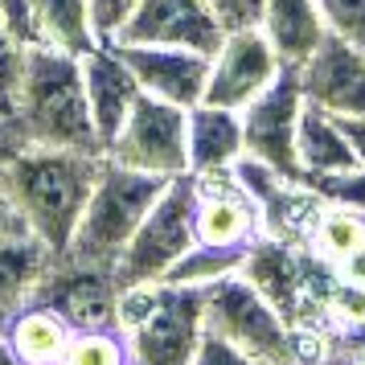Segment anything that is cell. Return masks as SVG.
I'll use <instances>...</instances> for the list:
<instances>
[{
    "label": "cell",
    "instance_id": "e0dca14e",
    "mask_svg": "<svg viewBox=\"0 0 365 365\" xmlns=\"http://www.w3.org/2000/svg\"><path fill=\"white\" fill-rule=\"evenodd\" d=\"M189 173L193 177H217V173H234V165L247 156L242 152V119L230 107H214V103H197L189 107Z\"/></svg>",
    "mask_w": 365,
    "mask_h": 365
},
{
    "label": "cell",
    "instance_id": "f35d334b",
    "mask_svg": "<svg viewBox=\"0 0 365 365\" xmlns=\"http://www.w3.org/2000/svg\"><path fill=\"white\" fill-rule=\"evenodd\" d=\"M345 365H365V353H357V349H345Z\"/></svg>",
    "mask_w": 365,
    "mask_h": 365
},
{
    "label": "cell",
    "instance_id": "2e32d148",
    "mask_svg": "<svg viewBox=\"0 0 365 365\" xmlns=\"http://www.w3.org/2000/svg\"><path fill=\"white\" fill-rule=\"evenodd\" d=\"M83 66V86H86V107L95 119L99 144L107 152V144L115 140V132L123 128V119L132 111V103L140 99V83L128 70V62L119 58L115 46H95L78 58Z\"/></svg>",
    "mask_w": 365,
    "mask_h": 365
},
{
    "label": "cell",
    "instance_id": "d590c367",
    "mask_svg": "<svg viewBox=\"0 0 365 365\" xmlns=\"http://www.w3.org/2000/svg\"><path fill=\"white\" fill-rule=\"evenodd\" d=\"M341 128L349 135V148L357 156V165H365V119H341Z\"/></svg>",
    "mask_w": 365,
    "mask_h": 365
},
{
    "label": "cell",
    "instance_id": "277c9868",
    "mask_svg": "<svg viewBox=\"0 0 365 365\" xmlns=\"http://www.w3.org/2000/svg\"><path fill=\"white\" fill-rule=\"evenodd\" d=\"M201 296H205V329L217 332L222 341L242 349L259 365H304L299 329H292L267 304L263 292L242 271L201 287Z\"/></svg>",
    "mask_w": 365,
    "mask_h": 365
},
{
    "label": "cell",
    "instance_id": "7402d4cb",
    "mask_svg": "<svg viewBox=\"0 0 365 365\" xmlns=\"http://www.w3.org/2000/svg\"><path fill=\"white\" fill-rule=\"evenodd\" d=\"M41 25V41L53 50H66L74 58H83L86 50H95L99 41L91 34V21H86V4L83 0H29Z\"/></svg>",
    "mask_w": 365,
    "mask_h": 365
},
{
    "label": "cell",
    "instance_id": "1f68e13d",
    "mask_svg": "<svg viewBox=\"0 0 365 365\" xmlns=\"http://www.w3.org/2000/svg\"><path fill=\"white\" fill-rule=\"evenodd\" d=\"M210 9H214L217 25L234 34V29H259L263 25V9L267 0H205Z\"/></svg>",
    "mask_w": 365,
    "mask_h": 365
},
{
    "label": "cell",
    "instance_id": "9c48e42d",
    "mask_svg": "<svg viewBox=\"0 0 365 365\" xmlns=\"http://www.w3.org/2000/svg\"><path fill=\"white\" fill-rule=\"evenodd\" d=\"M279 74H283V62H279V53L271 50V41L263 37V29H234L210 53V74H205L201 103L242 111Z\"/></svg>",
    "mask_w": 365,
    "mask_h": 365
},
{
    "label": "cell",
    "instance_id": "8d00e7d4",
    "mask_svg": "<svg viewBox=\"0 0 365 365\" xmlns=\"http://www.w3.org/2000/svg\"><path fill=\"white\" fill-rule=\"evenodd\" d=\"M21 222L17 214H13V201H9V193H4V185H0V234H9V230H17Z\"/></svg>",
    "mask_w": 365,
    "mask_h": 365
},
{
    "label": "cell",
    "instance_id": "44dd1931",
    "mask_svg": "<svg viewBox=\"0 0 365 365\" xmlns=\"http://www.w3.org/2000/svg\"><path fill=\"white\" fill-rule=\"evenodd\" d=\"M296 156H299V177H324V173L357 168V156L349 148L341 119L329 115V111H316V107H304V115H299Z\"/></svg>",
    "mask_w": 365,
    "mask_h": 365
},
{
    "label": "cell",
    "instance_id": "83f0119b",
    "mask_svg": "<svg viewBox=\"0 0 365 365\" xmlns=\"http://www.w3.org/2000/svg\"><path fill=\"white\" fill-rule=\"evenodd\" d=\"M86 4V21H91V34L99 46H115L128 21L135 17V4L140 0H83Z\"/></svg>",
    "mask_w": 365,
    "mask_h": 365
},
{
    "label": "cell",
    "instance_id": "ffe728a7",
    "mask_svg": "<svg viewBox=\"0 0 365 365\" xmlns=\"http://www.w3.org/2000/svg\"><path fill=\"white\" fill-rule=\"evenodd\" d=\"M70 324L58 312L41 308V304H25L0 324V336L17 353L21 365H58L70 345Z\"/></svg>",
    "mask_w": 365,
    "mask_h": 365
},
{
    "label": "cell",
    "instance_id": "836d02e7",
    "mask_svg": "<svg viewBox=\"0 0 365 365\" xmlns=\"http://www.w3.org/2000/svg\"><path fill=\"white\" fill-rule=\"evenodd\" d=\"M25 144H29V140L21 135L17 119L0 111V173H4V165H9V160H13V156H17L21 148H25Z\"/></svg>",
    "mask_w": 365,
    "mask_h": 365
},
{
    "label": "cell",
    "instance_id": "5bb4252c",
    "mask_svg": "<svg viewBox=\"0 0 365 365\" xmlns=\"http://www.w3.org/2000/svg\"><path fill=\"white\" fill-rule=\"evenodd\" d=\"M115 50L135 74L144 95L177 103V107H197L201 103L205 74H210V53L177 50V46H135V41H119Z\"/></svg>",
    "mask_w": 365,
    "mask_h": 365
},
{
    "label": "cell",
    "instance_id": "d6a6232c",
    "mask_svg": "<svg viewBox=\"0 0 365 365\" xmlns=\"http://www.w3.org/2000/svg\"><path fill=\"white\" fill-rule=\"evenodd\" d=\"M193 365H259V361H255V357H247L242 349H234L230 341H222L217 332L205 329V336H201Z\"/></svg>",
    "mask_w": 365,
    "mask_h": 365
},
{
    "label": "cell",
    "instance_id": "ab89813d",
    "mask_svg": "<svg viewBox=\"0 0 365 365\" xmlns=\"http://www.w3.org/2000/svg\"><path fill=\"white\" fill-rule=\"evenodd\" d=\"M0 111H4V115H13V111H9V107H4V103H0Z\"/></svg>",
    "mask_w": 365,
    "mask_h": 365
},
{
    "label": "cell",
    "instance_id": "484cf974",
    "mask_svg": "<svg viewBox=\"0 0 365 365\" xmlns=\"http://www.w3.org/2000/svg\"><path fill=\"white\" fill-rule=\"evenodd\" d=\"M324 205H345L353 214H365V165L345 173H324V177H299Z\"/></svg>",
    "mask_w": 365,
    "mask_h": 365
},
{
    "label": "cell",
    "instance_id": "7a4b0ae2",
    "mask_svg": "<svg viewBox=\"0 0 365 365\" xmlns=\"http://www.w3.org/2000/svg\"><path fill=\"white\" fill-rule=\"evenodd\" d=\"M13 119L29 144L46 148H74L103 156L95 119L86 107V86L78 58L53 46H34L25 58L17 99H13Z\"/></svg>",
    "mask_w": 365,
    "mask_h": 365
},
{
    "label": "cell",
    "instance_id": "f1b7e54d",
    "mask_svg": "<svg viewBox=\"0 0 365 365\" xmlns=\"http://www.w3.org/2000/svg\"><path fill=\"white\" fill-rule=\"evenodd\" d=\"M329 316L332 320H341L345 329H361L365 324V287H357V283L341 279V275H332L329 283Z\"/></svg>",
    "mask_w": 365,
    "mask_h": 365
},
{
    "label": "cell",
    "instance_id": "8fae6325",
    "mask_svg": "<svg viewBox=\"0 0 365 365\" xmlns=\"http://www.w3.org/2000/svg\"><path fill=\"white\" fill-rule=\"evenodd\" d=\"M304 103L336 119H365V50L341 37H324L312 58L296 66Z\"/></svg>",
    "mask_w": 365,
    "mask_h": 365
},
{
    "label": "cell",
    "instance_id": "4316f807",
    "mask_svg": "<svg viewBox=\"0 0 365 365\" xmlns=\"http://www.w3.org/2000/svg\"><path fill=\"white\" fill-rule=\"evenodd\" d=\"M316 9L332 37L365 50V0H316Z\"/></svg>",
    "mask_w": 365,
    "mask_h": 365
},
{
    "label": "cell",
    "instance_id": "52a82bcc",
    "mask_svg": "<svg viewBox=\"0 0 365 365\" xmlns=\"http://www.w3.org/2000/svg\"><path fill=\"white\" fill-rule=\"evenodd\" d=\"M304 91L292 66H283V74L267 86L259 99H250L238 119H242V152L259 165L275 168L283 177L299 181V156H296V132L299 115H304Z\"/></svg>",
    "mask_w": 365,
    "mask_h": 365
},
{
    "label": "cell",
    "instance_id": "ba28073f",
    "mask_svg": "<svg viewBox=\"0 0 365 365\" xmlns=\"http://www.w3.org/2000/svg\"><path fill=\"white\" fill-rule=\"evenodd\" d=\"M205 336V296L201 287L160 283V299L135 332H128L132 365H193Z\"/></svg>",
    "mask_w": 365,
    "mask_h": 365
},
{
    "label": "cell",
    "instance_id": "4dcf8cb0",
    "mask_svg": "<svg viewBox=\"0 0 365 365\" xmlns=\"http://www.w3.org/2000/svg\"><path fill=\"white\" fill-rule=\"evenodd\" d=\"M0 25L17 37L25 50L46 46V41H41V25H37V13H34L29 0H0Z\"/></svg>",
    "mask_w": 365,
    "mask_h": 365
},
{
    "label": "cell",
    "instance_id": "6da1fadb",
    "mask_svg": "<svg viewBox=\"0 0 365 365\" xmlns=\"http://www.w3.org/2000/svg\"><path fill=\"white\" fill-rule=\"evenodd\" d=\"M99 165L103 156H95V152L25 144L0 173V185L13 201L17 222L53 259H62L70 250L78 217L99 181Z\"/></svg>",
    "mask_w": 365,
    "mask_h": 365
},
{
    "label": "cell",
    "instance_id": "f546056e",
    "mask_svg": "<svg viewBox=\"0 0 365 365\" xmlns=\"http://www.w3.org/2000/svg\"><path fill=\"white\" fill-rule=\"evenodd\" d=\"M25 58L29 50L21 46L17 37L0 25V103L13 111V99H17V86H21V74H25Z\"/></svg>",
    "mask_w": 365,
    "mask_h": 365
},
{
    "label": "cell",
    "instance_id": "3957f363",
    "mask_svg": "<svg viewBox=\"0 0 365 365\" xmlns=\"http://www.w3.org/2000/svg\"><path fill=\"white\" fill-rule=\"evenodd\" d=\"M165 185V177H152V173H140V168H128L111 156H103L99 181L91 189V201H86L78 230H74L70 250L62 259H78V263L115 271V259L132 242L135 226L144 222V214L152 210V201L160 197Z\"/></svg>",
    "mask_w": 365,
    "mask_h": 365
},
{
    "label": "cell",
    "instance_id": "e575fe53",
    "mask_svg": "<svg viewBox=\"0 0 365 365\" xmlns=\"http://www.w3.org/2000/svg\"><path fill=\"white\" fill-rule=\"evenodd\" d=\"M336 275L349 283H357V287H365V247H357L353 255H345L341 263H336Z\"/></svg>",
    "mask_w": 365,
    "mask_h": 365
},
{
    "label": "cell",
    "instance_id": "4fadbf2b",
    "mask_svg": "<svg viewBox=\"0 0 365 365\" xmlns=\"http://www.w3.org/2000/svg\"><path fill=\"white\" fill-rule=\"evenodd\" d=\"M226 29L217 25L214 9L205 0H140L135 17L119 41L135 46H177V50H197L214 53ZM115 41V46H119Z\"/></svg>",
    "mask_w": 365,
    "mask_h": 365
},
{
    "label": "cell",
    "instance_id": "cb8c5ba5",
    "mask_svg": "<svg viewBox=\"0 0 365 365\" xmlns=\"http://www.w3.org/2000/svg\"><path fill=\"white\" fill-rule=\"evenodd\" d=\"M250 247H210V242H193L181 255V263L165 275V283H185V287H210V283L226 279L234 271H242Z\"/></svg>",
    "mask_w": 365,
    "mask_h": 365
},
{
    "label": "cell",
    "instance_id": "9a60e30c",
    "mask_svg": "<svg viewBox=\"0 0 365 365\" xmlns=\"http://www.w3.org/2000/svg\"><path fill=\"white\" fill-rule=\"evenodd\" d=\"M197 181V242L210 247H250L263 238V217L234 173L193 177Z\"/></svg>",
    "mask_w": 365,
    "mask_h": 365
},
{
    "label": "cell",
    "instance_id": "8992f818",
    "mask_svg": "<svg viewBox=\"0 0 365 365\" xmlns=\"http://www.w3.org/2000/svg\"><path fill=\"white\" fill-rule=\"evenodd\" d=\"M185 132H189V107H177V103L152 99L140 91V99L132 103V111L123 119V128L115 132V140L107 144L103 156H111L119 165L140 168V173H152V177H185L189 173V144H185Z\"/></svg>",
    "mask_w": 365,
    "mask_h": 365
},
{
    "label": "cell",
    "instance_id": "d4e9b609",
    "mask_svg": "<svg viewBox=\"0 0 365 365\" xmlns=\"http://www.w3.org/2000/svg\"><path fill=\"white\" fill-rule=\"evenodd\" d=\"M58 365H132L128 336L119 329H83L70 332V345Z\"/></svg>",
    "mask_w": 365,
    "mask_h": 365
},
{
    "label": "cell",
    "instance_id": "603a6c76",
    "mask_svg": "<svg viewBox=\"0 0 365 365\" xmlns=\"http://www.w3.org/2000/svg\"><path fill=\"white\" fill-rule=\"evenodd\" d=\"M308 247L320 263L336 267L345 255L365 247V214H353L345 205H320L312 234H308Z\"/></svg>",
    "mask_w": 365,
    "mask_h": 365
},
{
    "label": "cell",
    "instance_id": "74e56055",
    "mask_svg": "<svg viewBox=\"0 0 365 365\" xmlns=\"http://www.w3.org/2000/svg\"><path fill=\"white\" fill-rule=\"evenodd\" d=\"M0 365H21V361H17V353L9 349V341H4V336H0Z\"/></svg>",
    "mask_w": 365,
    "mask_h": 365
},
{
    "label": "cell",
    "instance_id": "30bf717a",
    "mask_svg": "<svg viewBox=\"0 0 365 365\" xmlns=\"http://www.w3.org/2000/svg\"><path fill=\"white\" fill-rule=\"evenodd\" d=\"M115 296H119V279L111 267L53 259L34 304L58 312L74 332H83V329H115Z\"/></svg>",
    "mask_w": 365,
    "mask_h": 365
},
{
    "label": "cell",
    "instance_id": "7c38bea8",
    "mask_svg": "<svg viewBox=\"0 0 365 365\" xmlns=\"http://www.w3.org/2000/svg\"><path fill=\"white\" fill-rule=\"evenodd\" d=\"M242 275H247L263 299L275 308V312L299 329L308 320V308H312V267L304 259V250L292 247V242H279V238H255L242 259Z\"/></svg>",
    "mask_w": 365,
    "mask_h": 365
},
{
    "label": "cell",
    "instance_id": "d6986e66",
    "mask_svg": "<svg viewBox=\"0 0 365 365\" xmlns=\"http://www.w3.org/2000/svg\"><path fill=\"white\" fill-rule=\"evenodd\" d=\"M263 37L271 41V50L279 53L283 66H304L312 50L329 37L324 17L316 9V0H267L263 9Z\"/></svg>",
    "mask_w": 365,
    "mask_h": 365
},
{
    "label": "cell",
    "instance_id": "ac0fdd59",
    "mask_svg": "<svg viewBox=\"0 0 365 365\" xmlns=\"http://www.w3.org/2000/svg\"><path fill=\"white\" fill-rule=\"evenodd\" d=\"M50 267H53V255L25 226L0 234V324L13 312H21L25 304H34L41 279L50 275Z\"/></svg>",
    "mask_w": 365,
    "mask_h": 365
},
{
    "label": "cell",
    "instance_id": "5b68a950",
    "mask_svg": "<svg viewBox=\"0 0 365 365\" xmlns=\"http://www.w3.org/2000/svg\"><path fill=\"white\" fill-rule=\"evenodd\" d=\"M197 242V181L193 173L173 177L152 201L132 242L115 259L119 287L128 283H165V275L181 263V255Z\"/></svg>",
    "mask_w": 365,
    "mask_h": 365
}]
</instances>
